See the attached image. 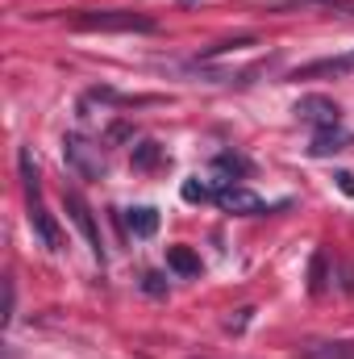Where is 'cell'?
<instances>
[{
    "mask_svg": "<svg viewBox=\"0 0 354 359\" xmlns=\"http://www.w3.org/2000/svg\"><path fill=\"white\" fill-rule=\"evenodd\" d=\"M213 205H221L225 213H238V217H263L271 209H283L288 201H263V196H255L250 188H242V184H217V201Z\"/></svg>",
    "mask_w": 354,
    "mask_h": 359,
    "instance_id": "cell-1",
    "label": "cell"
},
{
    "mask_svg": "<svg viewBox=\"0 0 354 359\" xmlns=\"http://www.w3.org/2000/svg\"><path fill=\"white\" fill-rule=\"evenodd\" d=\"M76 25L80 29H125V34H155V21L150 17H142V13H121V8H104V13H84V17H76Z\"/></svg>",
    "mask_w": 354,
    "mask_h": 359,
    "instance_id": "cell-2",
    "label": "cell"
},
{
    "mask_svg": "<svg viewBox=\"0 0 354 359\" xmlns=\"http://www.w3.org/2000/svg\"><path fill=\"white\" fill-rule=\"evenodd\" d=\"M292 113H296L300 121H309L313 130L342 126V109H338V100H330V96H321V92H309V96H300Z\"/></svg>",
    "mask_w": 354,
    "mask_h": 359,
    "instance_id": "cell-3",
    "label": "cell"
},
{
    "mask_svg": "<svg viewBox=\"0 0 354 359\" xmlns=\"http://www.w3.org/2000/svg\"><path fill=\"white\" fill-rule=\"evenodd\" d=\"M63 205H67L71 222L80 226V234H84V243L92 247V255L104 259V243H100V230H96V217H92V205L84 201V192H80V188H67V192H63Z\"/></svg>",
    "mask_w": 354,
    "mask_h": 359,
    "instance_id": "cell-4",
    "label": "cell"
},
{
    "mask_svg": "<svg viewBox=\"0 0 354 359\" xmlns=\"http://www.w3.org/2000/svg\"><path fill=\"white\" fill-rule=\"evenodd\" d=\"M63 159L80 172L84 180H96L100 172H104V159H100V147H92V142H84L80 134H67L63 138Z\"/></svg>",
    "mask_w": 354,
    "mask_h": 359,
    "instance_id": "cell-5",
    "label": "cell"
},
{
    "mask_svg": "<svg viewBox=\"0 0 354 359\" xmlns=\"http://www.w3.org/2000/svg\"><path fill=\"white\" fill-rule=\"evenodd\" d=\"M342 76H354V46L342 55H330V59H313L292 72V80H342Z\"/></svg>",
    "mask_w": 354,
    "mask_h": 359,
    "instance_id": "cell-6",
    "label": "cell"
},
{
    "mask_svg": "<svg viewBox=\"0 0 354 359\" xmlns=\"http://www.w3.org/2000/svg\"><path fill=\"white\" fill-rule=\"evenodd\" d=\"M25 205H29V226H34V234L42 238V247H46V251H63L59 222H55V217H50V209L42 205V192H38V196H29Z\"/></svg>",
    "mask_w": 354,
    "mask_h": 359,
    "instance_id": "cell-7",
    "label": "cell"
},
{
    "mask_svg": "<svg viewBox=\"0 0 354 359\" xmlns=\"http://www.w3.org/2000/svg\"><path fill=\"white\" fill-rule=\"evenodd\" d=\"M351 142H354L351 130H342V126H330V130H317V134H313V147H309V151H313L317 159H325V155H338V151H346Z\"/></svg>",
    "mask_w": 354,
    "mask_h": 359,
    "instance_id": "cell-8",
    "label": "cell"
},
{
    "mask_svg": "<svg viewBox=\"0 0 354 359\" xmlns=\"http://www.w3.org/2000/svg\"><path fill=\"white\" fill-rule=\"evenodd\" d=\"M121 222H125V230H129L134 238H150V234L159 230V209H155V205H138V209H125Z\"/></svg>",
    "mask_w": 354,
    "mask_h": 359,
    "instance_id": "cell-9",
    "label": "cell"
},
{
    "mask_svg": "<svg viewBox=\"0 0 354 359\" xmlns=\"http://www.w3.org/2000/svg\"><path fill=\"white\" fill-rule=\"evenodd\" d=\"M167 268L176 271L179 280H192V276H200V255L192 247H167Z\"/></svg>",
    "mask_w": 354,
    "mask_h": 359,
    "instance_id": "cell-10",
    "label": "cell"
},
{
    "mask_svg": "<svg viewBox=\"0 0 354 359\" xmlns=\"http://www.w3.org/2000/svg\"><path fill=\"white\" fill-rule=\"evenodd\" d=\"M304 359H354V343H304Z\"/></svg>",
    "mask_w": 354,
    "mask_h": 359,
    "instance_id": "cell-11",
    "label": "cell"
},
{
    "mask_svg": "<svg viewBox=\"0 0 354 359\" xmlns=\"http://www.w3.org/2000/svg\"><path fill=\"white\" fill-rule=\"evenodd\" d=\"M213 168L225 172V176H238V180H246L250 172H255V163H250L246 155H238V151H221V155L213 159Z\"/></svg>",
    "mask_w": 354,
    "mask_h": 359,
    "instance_id": "cell-12",
    "label": "cell"
},
{
    "mask_svg": "<svg viewBox=\"0 0 354 359\" xmlns=\"http://www.w3.org/2000/svg\"><path fill=\"white\" fill-rule=\"evenodd\" d=\"M179 196H183L187 205H208V201H217V184H204L200 176H192V180H183Z\"/></svg>",
    "mask_w": 354,
    "mask_h": 359,
    "instance_id": "cell-13",
    "label": "cell"
},
{
    "mask_svg": "<svg viewBox=\"0 0 354 359\" xmlns=\"http://www.w3.org/2000/svg\"><path fill=\"white\" fill-rule=\"evenodd\" d=\"M17 168H21V184H25V196H38V192H42V184H38V163H34L29 147H21V151H17Z\"/></svg>",
    "mask_w": 354,
    "mask_h": 359,
    "instance_id": "cell-14",
    "label": "cell"
},
{
    "mask_svg": "<svg viewBox=\"0 0 354 359\" xmlns=\"http://www.w3.org/2000/svg\"><path fill=\"white\" fill-rule=\"evenodd\" d=\"M159 163H163V147H159V142L146 138V142L134 147V168H138V172H150V168H159Z\"/></svg>",
    "mask_w": 354,
    "mask_h": 359,
    "instance_id": "cell-15",
    "label": "cell"
},
{
    "mask_svg": "<svg viewBox=\"0 0 354 359\" xmlns=\"http://www.w3.org/2000/svg\"><path fill=\"white\" fill-rule=\"evenodd\" d=\"M325 284H330V276H325V251H317L313 264H309V292L317 297V292H325Z\"/></svg>",
    "mask_w": 354,
    "mask_h": 359,
    "instance_id": "cell-16",
    "label": "cell"
},
{
    "mask_svg": "<svg viewBox=\"0 0 354 359\" xmlns=\"http://www.w3.org/2000/svg\"><path fill=\"white\" fill-rule=\"evenodd\" d=\"M142 288H146L150 297H163V292H167V284H163L159 271H146V276H142Z\"/></svg>",
    "mask_w": 354,
    "mask_h": 359,
    "instance_id": "cell-17",
    "label": "cell"
},
{
    "mask_svg": "<svg viewBox=\"0 0 354 359\" xmlns=\"http://www.w3.org/2000/svg\"><path fill=\"white\" fill-rule=\"evenodd\" d=\"M334 180H338V188H342L346 196H354V176H351V172H338Z\"/></svg>",
    "mask_w": 354,
    "mask_h": 359,
    "instance_id": "cell-18",
    "label": "cell"
},
{
    "mask_svg": "<svg viewBox=\"0 0 354 359\" xmlns=\"http://www.w3.org/2000/svg\"><path fill=\"white\" fill-rule=\"evenodd\" d=\"M183 4H196V0H183Z\"/></svg>",
    "mask_w": 354,
    "mask_h": 359,
    "instance_id": "cell-19",
    "label": "cell"
}]
</instances>
